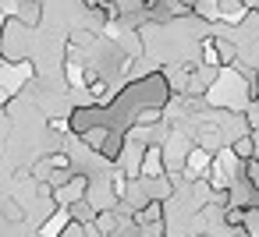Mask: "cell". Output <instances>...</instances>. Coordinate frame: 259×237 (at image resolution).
<instances>
[{
	"mask_svg": "<svg viewBox=\"0 0 259 237\" xmlns=\"http://www.w3.org/2000/svg\"><path fill=\"white\" fill-rule=\"evenodd\" d=\"M29 32L25 22H18L15 15L4 18V25H0V64H22L29 61Z\"/></svg>",
	"mask_w": 259,
	"mask_h": 237,
	"instance_id": "1",
	"label": "cell"
},
{
	"mask_svg": "<svg viewBox=\"0 0 259 237\" xmlns=\"http://www.w3.org/2000/svg\"><path fill=\"white\" fill-rule=\"evenodd\" d=\"M163 173H167L163 145H160V142H153V145H146V152H142V166H139V177H142V181H156V177H163Z\"/></svg>",
	"mask_w": 259,
	"mask_h": 237,
	"instance_id": "2",
	"label": "cell"
},
{
	"mask_svg": "<svg viewBox=\"0 0 259 237\" xmlns=\"http://www.w3.org/2000/svg\"><path fill=\"white\" fill-rule=\"evenodd\" d=\"M132 223H135V226H156V223H167V202L149 198L142 209L132 212Z\"/></svg>",
	"mask_w": 259,
	"mask_h": 237,
	"instance_id": "3",
	"label": "cell"
},
{
	"mask_svg": "<svg viewBox=\"0 0 259 237\" xmlns=\"http://www.w3.org/2000/svg\"><path fill=\"white\" fill-rule=\"evenodd\" d=\"M11 8H15L11 15H15L18 22H25V29L36 32V29L43 25V0H15Z\"/></svg>",
	"mask_w": 259,
	"mask_h": 237,
	"instance_id": "4",
	"label": "cell"
},
{
	"mask_svg": "<svg viewBox=\"0 0 259 237\" xmlns=\"http://www.w3.org/2000/svg\"><path fill=\"white\" fill-rule=\"evenodd\" d=\"M68 223H71V212L57 205V209H50V216H47V219L39 223V230H36V237H61Z\"/></svg>",
	"mask_w": 259,
	"mask_h": 237,
	"instance_id": "5",
	"label": "cell"
},
{
	"mask_svg": "<svg viewBox=\"0 0 259 237\" xmlns=\"http://www.w3.org/2000/svg\"><path fill=\"white\" fill-rule=\"evenodd\" d=\"M227 145H231V152H234L241 163H245V159H252V156H259V142L252 138V131H241V135H234Z\"/></svg>",
	"mask_w": 259,
	"mask_h": 237,
	"instance_id": "6",
	"label": "cell"
},
{
	"mask_svg": "<svg viewBox=\"0 0 259 237\" xmlns=\"http://www.w3.org/2000/svg\"><path fill=\"white\" fill-rule=\"evenodd\" d=\"M213 46H217V57H220V68H231L234 61H238V43H234V36H213Z\"/></svg>",
	"mask_w": 259,
	"mask_h": 237,
	"instance_id": "7",
	"label": "cell"
},
{
	"mask_svg": "<svg viewBox=\"0 0 259 237\" xmlns=\"http://www.w3.org/2000/svg\"><path fill=\"white\" fill-rule=\"evenodd\" d=\"M0 212H4V219H8V223H15V226H22V223H25V216H29V212L18 205V198H8L4 205H0Z\"/></svg>",
	"mask_w": 259,
	"mask_h": 237,
	"instance_id": "8",
	"label": "cell"
},
{
	"mask_svg": "<svg viewBox=\"0 0 259 237\" xmlns=\"http://www.w3.org/2000/svg\"><path fill=\"white\" fill-rule=\"evenodd\" d=\"M61 237H89V223H78V219H71L68 226H64V233Z\"/></svg>",
	"mask_w": 259,
	"mask_h": 237,
	"instance_id": "9",
	"label": "cell"
},
{
	"mask_svg": "<svg viewBox=\"0 0 259 237\" xmlns=\"http://www.w3.org/2000/svg\"><path fill=\"white\" fill-rule=\"evenodd\" d=\"M231 237H248V233H245V230H234V233H231Z\"/></svg>",
	"mask_w": 259,
	"mask_h": 237,
	"instance_id": "10",
	"label": "cell"
}]
</instances>
